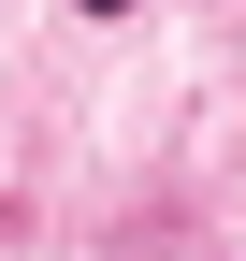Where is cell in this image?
<instances>
[{"mask_svg":"<svg viewBox=\"0 0 246 261\" xmlns=\"http://www.w3.org/2000/svg\"><path fill=\"white\" fill-rule=\"evenodd\" d=\"M73 15H131V0H73Z\"/></svg>","mask_w":246,"mask_h":261,"instance_id":"obj_1","label":"cell"}]
</instances>
